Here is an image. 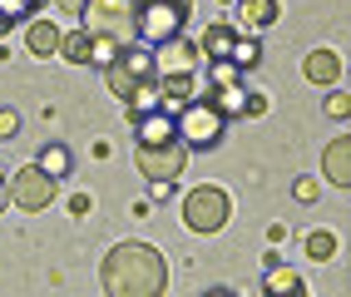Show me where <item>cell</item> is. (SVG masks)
I'll return each instance as SVG.
<instances>
[{
    "instance_id": "obj_25",
    "label": "cell",
    "mask_w": 351,
    "mask_h": 297,
    "mask_svg": "<svg viewBox=\"0 0 351 297\" xmlns=\"http://www.w3.org/2000/svg\"><path fill=\"white\" fill-rule=\"evenodd\" d=\"M20 134V114L15 109H0V139H15Z\"/></svg>"
},
{
    "instance_id": "obj_27",
    "label": "cell",
    "mask_w": 351,
    "mask_h": 297,
    "mask_svg": "<svg viewBox=\"0 0 351 297\" xmlns=\"http://www.w3.org/2000/svg\"><path fill=\"white\" fill-rule=\"evenodd\" d=\"M149 193H154V203H163V198L178 193V184H173V178H158V184H149Z\"/></svg>"
},
{
    "instance_id": "obj_7",
    "label": "cell",
    "mask_w": 351,
    "mask_h": 297,
    "mask_svg": "<svg viewBox=\"0 0 351 297\" xmlns=\"http://www.w3.org/2000/svg\"><path fill=\"white\" fill-rule=\"evenodd\" d=\"M134 20H138V0H89L80 25L89 35H114L119 25H134Z\"/></svg>"
},
{
    "instance_id": "obj_23",
    "label": "cell",
    "mask_w": 351,
    "mask_h": 297,
    "mask_svg": "<svg viewBox=\"0 0 351 297\" xmlns=\"http://www.w3.org/2000/svg\"><path fill=\"white\" fill-rule=\"evenodd\" d=\"M322 109H326V119H351V89H326V99H322Z\"/></svg>"
},
{
    "instance_id": "obj_8",
    "label": "cell",
    "mask_w": 351,
    "mask_h": 297,
    "mask_svg": "<svg viewBox=\"0 0 351 297\" xmlns=\"http://www.w3.org/2000/svg\"><path fill=\"white\" fill-rule=\"evenodd\" d=\"M341 75H346V60L332 50V45H317V50L302 55V80H307V84H317V89H337Z\"/></svg>"
},
{
    "instance_id": "obj_30",
    "label": "cell",
    "mask_w": 351,
    "mask_h": 297,
    "mask_svg": "<svg viewBox=\"0 0 351 297\" xmlns=\"http://www.w3.org/2000/svg\"><path fill=\"white\" fill-rule=\"evenodd\" d=\"M277 243H287V223H267V248H277Z\"/></svg>"
},
{
    "instance_id": "obj_16",
    "label": "cell",
    "mask_w": 351,
    "mask_h": 297,
    "mask_svg": "<svg viewBox=\"0 0 351 297\" xmlns=\"http://www.w3.org/2000/svg\"><path fill=\"white\" fill-rule=\"evenodd\" d=\"M40 5H45V0H0V40H5L15 25L35 20V15H40Z\"/></svg>"
},
{
    "instance_id": "obj_22",
    "label": "cell",
    "mask_w": 351,
    "mask_h": 297,
    "mask_svg": "<svg viewBox=\"0 0 351 297\" xmlns=\"http://www.w3.org/2000/svg\"><path fill=\"white\" fill-rule=\"evenodd\" d=\"M257 60H263V45H257V35H238V45H232V64H238V70H252Z\"/></svg>"
},
{
    "instance_id": "obj_6",
    "label": "cell",
    "mask_w": 351,
    "mask_h": 297,
    "mask_svg": "<svg viewBox=\"0 0 351 297\" xmlns=\"http://www.w3.org/2000/svg\"><path fill=\"white\" fill-rule=\"evenodd\" d=\"M134 164H138V174H144L149 184H158V178H173V184H178L183 164H189V144H183V139H173V144H138Z\"/></svg>"
},
{
    "instance_id": "obj_28",
    "label": "cell",
    "mask_w": 351,
    "mask_h": 297,
    "mask_svg": "<svg viewBox=\"0 0 351 297\" xmlns=\"http://www.w3.org/2000/svg\"><path fill=\"white\" fill-rule=\"evenodd\" d=\"M89 209H95V198H89V193H75V198H69V218H84Z\"/></svg>"
},
{
    "instance_id": "obj_29",
    "label": "cell",
    "mask_w": 351,
    "mask_h": 297,
    "mask_svg": "<svg viewBox=\"0 0 351 297\" xmlns=\"http://www.w3.org/2000/svg\"><path fill=\"white\" fill-rule=\"evenodd\" d=\"M55 5L69 15V20H84V10H89V0H55Z\"/></svg>"
},
{
    "instance_id": "obj_31",
    "label": "cell",
    "mask_w": 351,
    "mask_h": 297,
    "mask_svg": "<svg viewBox=\"0 0 351 297\" xmlns=\"http://www.w3.org/2000/svg\"><path fill=\"white\" fill-rule=\"evenodd\" d=\"M5 209H10V178L0 174V213H5Z\"/></svg>"
},
{
    "instance_id": "obj_14",
    "label": "cell",
    "mask_w": 351,
    "mask_h": 297,
    "mask_svg": "<svg viewBox=\"0 0 351 297\" xmlns=\"http://www.w3.org/2000/svg\"><path fill=\"white\" fill-rule=\"evenodd\" d=\"M134 134H138V144H173L178 139V119L169 109H154L144 119H134Z\"/></svg>"
},
{
    "instance_id": "obj_15",
    "label": "cell",
    "mask_w": 351,
    "mask_h": 297,
    "mask_svg": "<svg viewBox=\"0 0 351 297\" xmlns=\"http://www.w3.org/2000/svg\"><path fill=\"white\" fill-rule=\"evenodd\" d=\"M198 45H203V55H208V60H232L238 30H232V20H213V25L198 35Z\"/></svg>"
},
{
    "instance_id": "obj_11",
    "label": "cell",
    "mask_w": 351,
    "mask_h": 297,
    "mask_svg": "<svg viewBox=\"0 0 351 297\" xmlns=\"http://www.w3.org/2000/svg\"><path fill=\"white\" fill-rule=\"evenodd\" d=\"M282 5L277 0H238V35H263L277 25Z\"/></svg>"
},
{
    "instance_id": "obj_33",
    "label": "cell",
    "mask_w": 351,
    "mask_h": 297,
    "mask_svg": "<svg viewBox=\"0 0 351 297\" xmlns=\"http://www.w3.org/2000/svg\"><path fill=\"white\" fill-rule=\"evenodd\" d=\"M218 5H238V0H218Z\"/></svg>"
},
{
    "instance_id": "obj_32",
    "label": "cell",
    "mask_w": 351,
    "mask_h": 297,
    "mask_svg": "<svg viewBox=\"0 0 351 297\" xmlns=\"http://www.w3.org/2000/svg\"><path fill=\"white\" fill-rule=\"evenodd\" d=\"M203 297H238V292H232V287H208Z\"/></svg>"
},
{
    "instance_id": "obj_24",
    "label": "cell",
    "mask_w": 351,
    "mask_h": 297,
    "mask_svg": "<svg viewBox=\"0 0 351 297\" xmlns=\"http://www.w3.org/2000/svg\"><path fill=\"white\" fill-rule=\"evenodd\" d=\"M292 198H297V203H317V198H322V184H317L312 174H302L297 184H292Z\"/></svg>"
},
{
    "instance_id": "obj_3",
    "label": "cell",
    "mask_w": 351,
    "mask_h": 297,
    "mask_svg": "<svg viewBox=\"0 0 351 297\" xmlns=\"http://www.w3.org/2000/svg\"><path fill=\"white\" fill-rule=\"evenodd\" d=\"M228 218H232V198L218 184H198V189L183 193V228H189V233H203V238L223 233Z\"/></svg>"
},
{
    "instance_id": "obj_10",
    "label": "cell",
    "mask_w": 351,
    "mask_h": 297,
    "mask_svg": "<svg viewBox=\"0 0 351 297\" xmlns=\"http://www.w3.org/2000/svg\"><path fill=\"white\" fill-rule=\"evenodd\" d=\"M322 178L332 189H351V134H341L322 149Z\"/></svg>"
},
{
    "instance_id": "obj_1",
    "label": "cell",
    "mask_w": 351,
    "mask_h": 297,
    "mask_svg": "<svg viewBox=\"0 0 351 297\" xmlns=\"http://www.w3.org/2000/svg\"><path fill=\"white\" fill-rule=\"evenodd\" d=\"M99 287L104 297H163L169 287V263L154 243H114L99 263Z\"/></svg>"
},
{
    "instance_id": "obj_2",
    "label": "cell",
    "mask_w": 351,
    "mask_h": 297,
    "mask_svg": "<svg viewBox=\"0 0 351 297\" xmlns=\"http://www.w3.org/2000/svg\"><path fill=\"white\" fill-rule=\"evenodd\" d=\"M189 20H193V0H138L134 35L149 50H163V45L189 35Z\"/></svg>"
},
{
    "instance_id": "obj_17",
    "label": "cell",
    "mask_w": 351,
    "mask_h": 297,
    "mask_svg": "<svg viewBox=\"0 0 351 297\" xmlns=\"http://www.w3.org/2000/svg\"><path fill=\"white\" fill-rule=\"evenodd\" d=\"M337 248H341V243H337L332 228H312V233L302 238V253H307L312 263H332V258H337Z\"/></svg>"
},
{
    "instance_id": "obj_13",
    "label": "cell",
    "mask_w": 351,
    "mask_h": 297,
    "mask_svg": "<svg viewBox=\"0 0 351 297\" xmlns=\"http://www.w3.org/2000/svg\"><path fill=\"white\" fill-rule=\"evenodd\" d=\"M60 40H64V30L55 25V20H30L25 25V50L35 55V60H50V55H60Z\"/></svg>"
},
{
    "instance_id": "obj_19",
    "label": "cell",
    "mask_w": 351,
    "mask_h": 297,
    "mask_svg": "<svg viewBox=\"0 0 351 297\" xmlns=\"http://www.w3.org/2000/svg\"><path fill=\"white\" fill-rule=\"evenodd\" d=\"M208 84H213V95L218 89H232V84H243V70L232 60H208Z\"/></svg>"
},
{
    "instance_id": "obj_21",
    "label": "cell",
    "mask_w": 351,
    "mask_h": 297,
    "mask_svg": "<svg viewBox=\"0 0 351 297\" xmlns=\"http://www.w3.org/2000/svg\"><path fill=\"white\" fill-rule=\"evenodd\" d=\"M35 164L50 174V178H64V174H69V149H64V144H50V149L35 158Z\"/></svg>"
},
{
    "instance_id": "obj_5",
    "label": "cell",
    "mask_w": 351,
    "mask_h": 297,
    "mask_svg": "<svg viewBox=\"0 0 351 297\" xmlns=\"http://www.w3.org/2000/svg\"><path fill=\"white\" fill-rule=\"evenodd\" d=\"M55 193H60V178H50V174L35 164V158H30V164H20V169L10 174V203H15V209H25V213L50 209Z\"/></svg>"
},
{
    "instance_id": "obj_12",
    "label": "cell",
    "mask_w": 351,
    "mask_h": 297,
    "mask_svg": "<svg viewBox=\"0 0 351 297\" xmlns=\"http://www.w3.org/2000/svg\"><path fill=\"white\" fill-rule=\"evenodd\" d=\"M263 297H312L307 283H302V272L292 263H267L263 272Z\"/></svg>"
},
{
    "instance_id": "obj_20",
    "label": "cell",
    "mask_w": 351,
    "mask_h": 297,
    "mask_svg": "<svg viewBox=\"0 0 351 297\" xmlns=\"http://www.w3.org/2000/svg\"><path fill=\"white\" fill-rule=\"evenodd\" d=\"M124 55V45L114 40V35H95V50H89V64H99V70H109L114 60Z\"/></svg>"
},
{
    "instance_id": "obj_26",
    "label": "cell",
    "mask_w": 351,
    "mask_h": 297,
    "mask_svg": "<svg viewBox=\"0 0 351 297\" xmlns=\"http://www.w3.org/2000/svg\"><path fill=\"white\" fill-rule=\"evenodd\" d=\"M263 114H267V95H257V89H252V95H247V114H243V119H263Z\"/></svg>"
},
{
    "instance_id": "obj_4",
    "label": "cell",
    "mask_w": 351,
    "mask_h": 297,
    "mask_svg": "<svg viewBox=\"0 0 351 297\" xmlns=\"http://www.w3.org/2000/svg\"><path fill=\"white\" fill-rule=\"evenodd\" d=\"M223 134H228V114L213 104V95H203V99L178 109V139L189 149H213Z\"/></svg>"
},
{
    "instance_id": "obj_9",
    "label": "cell",
    "mask_w": 351,
    "mask_h": 297,
    "mask_svg": "<svg viewBox=\"0 0 351 297\" xmlns=\"http://www.w3.org/2000/svg\"><path fill=\"white\" fill-rule=\"evenodd\" d=\"M154 60H158V80H163V75H193V64L208 60V55H203L198 40L183 35V40H173V45H163V50H154Z\"/></svg>"
},
{
    "instance_id": "obj_18",
    "label": "cell",
    "mask_w": 351,
    "mask_h": 297,
    "mask_svg": "<svg viewBox=\"0 0 351 297\" xmlns=\"http://www.w3.org/2000/svg\"><path fill=\"white\" fill-rule=\"evenodd\" d=\"M89 50H95V35H89L84 25H75V30L60 40V55H64L69 64H89Z\"/></svg>"
}]
</instances>
